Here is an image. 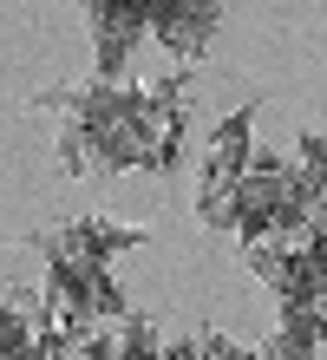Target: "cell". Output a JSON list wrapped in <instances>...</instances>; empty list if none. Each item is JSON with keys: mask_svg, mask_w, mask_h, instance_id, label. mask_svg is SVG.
<instances>
[{"mask_svg": "<svg viewBox=\"0 0 327 360\" xmlns=\"http://www.w3.org/2000/svg\"><path fill=\"white\" fill-rule=\"evenodd\" d=\"M144 243H150V229H138V223H112V217H98V210L33 236L39 256H79V262H118V256H131V249H144Z\"/></svg>", "mask_w": 327, "mask_h": 360, "instance_id": "obj_1", "label": "cell"}, {"mask_svg": "<svg viewBox=\"0 0 327 360\" xmlns=\"http://www.w3.org/2000/svg\"><path fill=\"white\" fill-rule=\"evenodd\" d=\"M275 334H281V341H295L301 354L327 360V308H321V302H308V295H288V302H281Z\"/></svg>", "mask_w": 327, "mask_h": 360, "instance_id": "obj_4", "label": "cell"}, {"mask_svg": "<svg viewBox=\"0 0 327 360\" xmlns=\"http://www.w3.org/2000/svg\"><path fill=\"white\" fill-rule=\"evenodd\" d=\"M288 190H295L301 210H314L327 197V138L321 131H301L295 138V151H288Z\"/></svg>", "mask_w": 327, "mask_h": 360, "instance_id": "obj_3", "label": "cell"}, {"mask_svg": "<svg viewBox=\"0 0 327 360\" xmlns=\"http://www.w3.org/2000/svg\"><path fill=\"white\" fill-rule=\"evenodd\" d=\"M249 360H314V354H301L295 341H281V334H269L262 347H249Z\"/></svg>", "mask_w": 327, "mask_h": 360, "instance_id": "obj_5", "label": "cell"}, {"mask_svg": "<svg viewBox=\"0 0 327 360\" xmlns=\"http://www.w3.org/2000/svg\"><path fill=\"white\" fill-rule=\"evenodd\" d=\"M223 27V0H158L150 7V39L170 59H196Z\"/></svg>", "mask_w": 327, "mask_h": 360, "instance_id": "obj_2", "label": "cell"}]
</instances>
